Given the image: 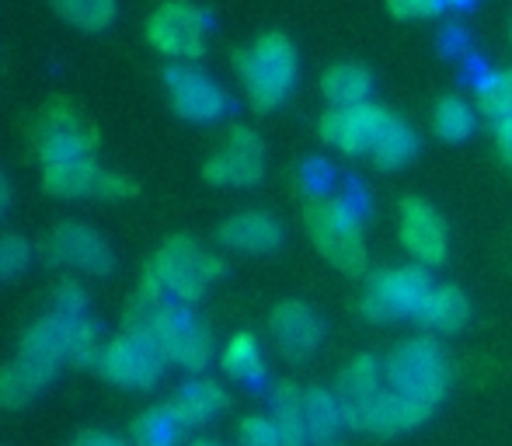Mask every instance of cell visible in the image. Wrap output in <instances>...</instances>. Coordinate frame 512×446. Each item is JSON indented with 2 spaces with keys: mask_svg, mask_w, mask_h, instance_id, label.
Masks as SVG:
<instances>
[{
  "mask_svg": "<svg viewBox=\"0 0 512 446\" xmlns=\"http://www.w3.org/2000/svg\"><path fill=\"white\" fill-rule=\"evenodd\" d=\"M363 213L366 196L352 182L349 192H331L324 199H307L304 220L314 248L342 272L366 269V241H363Z\"/></svg>",
  "mask_w": 512,
  "mask_h": 446,
  "instance_id": "obj_1",
  "label": "cell"
},
{
  "mask_svg": "<svg viewBox=\"0 0 512 446\" xmlns=\"http://www.w3.org/2000/svg\"><path fill=\"white\" fill-rule=\"evenodd\" d=\"M384 380L391 391L405 394L415 405L422 408H436L446 398L453 384V366L446 349L429 335L405 338L398 349L387 356L384 363Z\"/></svg>",
  "mask_w": 512,
  "mask_h": 446,
  "instance_id": "obj_2",
  "label": "cell"
},
{
  "mask_svg": "<svg viewBox=\"0 0 512 446\" xmlns=\"http://www.w3.org/2000/svg\"><path fill=\"white\" fill-rule=\"evenodd\" d=\"M237 74L244 81L251 109L272 112L297 84V49L283 32H265L237 53Z\"/></svg>",
  "mask_w": 512,
  "mask_h": 446,
  "instance_id": "obj_3",
  "label": "cell"
},
{
  "mask_svg": "<svg viewBox=\"0 0 512 446\" xmlns=\"http://www.w3.org/2000/svg\"><path fill=\"white\" fill-rule=\"evenodd\" d=\"M150 269H154L157 283L164 286V293H168L171 300H178V304H196V300H203L209 293V286L227 272V265L216 255H209L199 241L178 234L161 244V251L154 255Z\"/></svg>",
  "mask_w": 512,
  "mask_h": 446,
  "instance_id": "obj_4",
  "label": "cell"
},
{
  "mask_svg": "<svg viewBox=\"0 0 512 446\" xmlns=\"http://www.w3.org/2000/svg\"><path fill=\"white\" fill-rule=\"evenodd\" d=\"M432 293V279L425 265H398V269H380L370 276L363 293V318L370 321H401L418 318L422 304Z\"/></svg>",
  "mask_w": 512,
  "mask_h": 446,
  "instance_id": "obj_5",
  "label": "cell"
},
{
  "mask_svg": "<svg viewBox=\"0 0 512 446\" xmlns=\"http://www.w3.org/2000/svg\"><path fill=\"white\" fill-rule=\"evenodd\" d=\"M95 129L70 102H49L35 122V154L46 164L95 161Z\"/></svg>",
  "mask_w": 512,
  "mask_h": 446,
  "instance_id": "obj_6",
  "label": "cell"
},
{
  "mask_svg": "<svg viewBox=\"0 0 512 446\" xmlns=\"http://www.w3.org/2000/svg\"><path fill=\"white\" fill-rule=\"evenodd\" d=\"M209 18L203 7L189 0H168L147 21V42L164 56L175 60H203Z\"/></svg>",
  "mask_w": 512,
  "mask_h": 446,
  "instance_id": "obj_7",
  "label": "cell"
},
{
  "mask_svg": "<svg viewBox=\"0 0 512 446\" xmlns=\"http://www.w3.org/2000/svg\"><path fill=\"white\" fill-rule=\"evenodd\" d=\"M164 366H168V359H164V352L157 345L122 332L105 345L98 373L108 384L126 387V391H150L164 377Z\"/></svg>",
  "mask_w": 512,
  "mask_h": 446,
  "instance_id": "obj_8",
  "label": "cell"
},
{
  "mask_svg": "<svg viewBox=\"0 0 512 446\" xmlns=\"http://www.w3.org/2000/svg\"><path fill=\"white\" fill-rule=\"evenodd\" d=\"M164 88H168L171 109H175L178 119L196 122V126L223 119L230 109V98L223 95L220 84L209 74H203L199 67H192V63H171V67H164Z\"/></svg>",
  "mask_w": 512,
  "mask_h": 446,
  "instance_id": "obj_9",
  "label": "cell"
},
{
  "mask_svg": "<svg viewBox=\"0 0 512 446\" xmlns=\"http://www.w3.org/2000/svg\"><path fill=\"white\" fill-rule=\"evenodd\" d=\"M42 258L49 265H70L88 276H108L115 269V255L95 227L77 220H63L42 244Z\"/></svg>",
  "mask_w": 512,
  "mask_h": 446,
  "instance_id": "obj_10",
  "label": "cell"
},
{
  "mask_svg": "<svg viewBox=\"0 0 512 446\" xmlns=\"http://www.w3.org/2000/svg\"><path fill=\"white\" fill-rule=\"evenodd\" d=\"M394 115L384 109V105H373V102H363V105H352V109H328L321 115V133L324 143L338 147L342 154H373V147L380 143L384 129L391 126Z\"/></svg>",
  "mask_w": 512,
  "mask_h": 446,
  "instance_id": "obj_11",
  "label": "cell"
},
{
  "mask_svg": "<svg viewBox=\"0 0 512 446\" xmlns=\"http://www.w3.org/2000/svg\"><path fill=\"white\" fill-rule=\"evenodd\" d=\"M157 349L164 352V359L189 373H203L213 363V335L196 314L185 304H171L168 314L161 321V332H157Z\"/></svg>",
  "mask_w": 512,
  "mask_h": 446,
  "instance_id": "obj_12",
  "label": "cell"
},
{
  "mask_svg": "<svg viewBox=\"0 0 512 446\" xmlns=\"http://www.w3.org/2000/svg\"><path fill=\"white\" fill-rule=\"evenodd\" d=\"M349 415V429H359V433L380 436V440H391L398 433H411L418 429L425 419H429V408L415 405L405 394L391 391V387H380L373 398H366L363 405L345 408Z\"/></svg>",
  "mask_w": 512,
  "mask_h": 446,
  "instance_id": "obj_13",
  "label": "cell"
},
{
  "mask_svg": "<svg viewBox=\"0 0 512 446\" xmlns=\"http://www.w3.org/2000/svg\"><path fill=\"white\" fill-rule=\"evenodd\" d=\"M265 175V150L258 133L248 126H234L227 133L220 154H213L203 164V178L209 185H234V189H248L258 185Z\"/></svg>",
  "mask_w": 512,
  "mask_h": 446,
  "instance_id": "obj_14",
  "label": "cell"
},
{
  "mask_svg": "<svg viewBox=\"0 0 512 446\" xmlns=\"http://www.w3.org/2000/svg\"><path fill=\"white\" fill-rule=\"evenodd\" d=\"M401 244L418 258V265H443L446 251H450V237H446V223L432 210L425 199L408 196L401 199Z\"/></svg>",
  "mask_w": 512,
  "mask_h": 446,
  "instance_id": "obj_15",
  "label": "cell"
},
{
  "mask_svg": "<svg viewBox=\"0 0 512 446\" xmlns=\"http://www.w3.org/2000/svg\"><path fill=\"white\" fill-rule=\"evenodd\" d=\"M269 328L276 335L279 352L290 363H304L324 338V321L307 304H300V300H283V304L272 307Z\"/></svg>",
  "mask_w": 512,
  "mask_h": 446,
  "instance_id": "obj_16",
  "label": "cell"
},
{
  "mask_svg": "<svg viewBox=\"0 0 512 446\" xmlns=\"http://www.w3.org/2000/svg\"><path fill=\"white\" fill-rule=\"evenodd\" d=\"M60 373V366L49 363L42 356H32V352H21L18 359L0 366V408H25L53 384V377Z\"/></svg>",
  "mask_w": 512,
  "mask_h": 446,
  "instance_id": "obj_17",
  "label": "cell"
},
{
  "mask_svg": "<svg viewBox=\"0 0 512 446\" xmlns=\"http://www.w3.org/2000/svg\"><path fill=\"white\" fill-rule=\"evenodd\" d=\"M220 244L244 255H269L283 244V223L262 210L237 213L220 227Z\"/></svg>",
  "mask_w": 512,
  "mask_h": 446,
  "instance_id": "obj_18",
  "label": "cell"
},
{
  "mask_svg": "<svg viewBox=\"0 0 512 446\" xmlns=\"http://www.w3.org/2000/svg\"><path fill=\"white\" fill-rule=\"evenodd\" d=\"M171 415L189 429H203L209 422H216L230 408V394L223 391L213 380H189V384L178 387V394L168 401Z\"/></svg>",
  "mask_w": 512,
  "mask_h": 446,
  "instance_id": "obj_19",
  "label": "cell"
},
{
  "mask_svg": "<svg viewBox=\"0 0 512 446\" xmlns=\"http://www.w3.org/2000/svg\"><path fill=\"white\" fill-rule=\"evenodd\" d=\"M304 422H307L310 446H331L338 440V433L349 426V415H345V405L338 401L335 391L307 387L304 391Z\"/></svg>",
  "mask_w": 512,
  "mask_h": 446,
  "instance_id": "obj_20",
  "label": "cell"
},
{
  "mask_svg": "<svg viewBox=\"0 0 512 446\" xmlns=\"http://www.w3.org/2000/svg\"><path fill=\"white\" fill-rule=\"evenodd\" d=\"M415 321L439 335H457V332H464L467 321H471V300H467L464 290H457V286H432L429 300L422 304Z\"/></svg>",
  "mask_w": 512,
  "mask_h": 446,
  "instance_id": "obj_21",
  "label": "cell"
},
{
  "mask_svg": "<svg viewBox=\"0 0 512 446\" xmlns=\"http://www.w3.org/2000/svg\"><path fill=\"white\" fill-rule=\"evenodd\" d=\"M269 412L279 429L283 446H310L307 422H304V391L290 380H279L269 391Z\"/></svg>",
  "mask_w": 512,
  "mask_h": 446,
  "instance_id": "obj_22",
  "label": "cell"
},
{
  "mask_svg": "<svg viewBox=\"0 0 512 446\" xmlns=\"http://www.w3.org/2000/svg\"><path fill=\"white\" fill-rule=\"evenodd\" d=\"M102 168L95 161H70V164H46L42 168V189L53 199H98Z\"/></svg>",
  "mask_w": 512,
  "mask_h": 446,
  "instance_id": "obj_23",
  "label": "cell"
},
{
  "mask_svg": "<svg viewBox=\"0 0 512 446\" xmlns=\"http://www.w3.org/2000/svg\"><path fill=\"white\" fill-rule=\"evenodd\" d=\"M370 91L373 74L359 63H338L321 77V95L331 102V109H352V105L370 102Z\"/></svg>",
  "mask_w": 512,
  "mask_h": 446,
  "instance_id": "obj_24",
  "label": "cell"
},
{
  "mask_svg": "<svg viewBox=\"0 0 512 446\" xmlns=\"http://www.w3.org/2000/svg\"><path fill=\"white\" fill-rule=\"evenodd\" d=\"M380 377H384V366L377 363L373 356H356L338 370L335 377V394L345 408L363 405L366 398L380 391Z\"/></svg>",
  "mask_w": 512,
  "mask_h": 446,
  "instance_id": "obj_25",
  "label": "cell"
},
{
  "mask_svg": "<svg viewBox=\"0 0 512 446\" xmlns=\"http://www.w3.org/2000/svg\"><path fill=\"white\" fill-rule=\"evenodd\" d=\"M220 370L227 373L230 380H237V384H262L265 380V359H262V345H258V338L251 332H241L234 335L227 342V349H223L220 356Z\"/></svg>",
  "mask_w": 512,
  "mask_h": 446,
  "instance_id": "obj_26",
  "label": "cell"
},
{
  "mask_svg": "<svg viewBox=\"0 0 512 446\" xmlns=\"http://www.w3.org/2000/svg\"><path fill=\"white\" fill-rule=\"evenodd\" d=\"M185 426L171 415L168 405L147 408L133 422V446H182Z\"/></svg>",
  "mask_w": 512,
  "mask_h": 446,
  "instance_id": "obj_27",
  "label": "cell"
},
{
  "mask_svg": "<svg viewBox=\"0 0 512 446\" xmlns=\"http://www.w3.org/2000/svg\"><path fill=\"white\" fill-rule=\"evenodd\" d=\"M415 154H418V133L405 119H391V126L384 129L380 143L373 147V164H377L380 171H398V168H405Z\"/></svg>",
  "mask_w": 512,
  "mask_h": 446,
  "instance_id": "obj_28",
  "label": "cell"
},
{
  "mask_svg": "<svg viewBox=\"0 0 512 446\" xmlns=\"http://www.w3.org/2000/svg\"><path fill=\"white\" fill-rule=\"evenodd\" d=\"M432 129H436L439 140L464 143V140H471L474 129H478V115H474V109L464 102V98L450 95L436 105V112H432Z\"/></svg>",
  "mask_w": 512,
  "mask_h": 446,
  "instance_id": "obj_29",
  "label": "cell"
},
{
  "mask_svg": "<svg viewBox=\"0 0 512 446\" xmlns=\"http://www.w3.org/2000/svg\"><path fill=\"white\" fill-rule=\"evenodd\" d=\"M56 14L77 32H105L115 21V0H53Z\"/></svg>",
  "mask_w": 512,
  "mask_h": 446,
  "instance_id": "obj_30",
  "label": "cell"
},
{
  "mask_svg": "<svg viewBox=\"0 0 512 446\" xmlns=\"http://www.w3.org/2000/svg\"><path fill=\"white\" fill-rule=\"evenodd\" d=\"M481 115H492L495 122L512 115V70H492L474 88Z\"/></svg>",
  "mask_w": 512,
  "mask_h": 446,
  "instance_id": "obj_31",
  "label": "cell"
},
{
  "mask_svg": "<svg viewBox=\"0 0 512 446\" xmlns=\"http://www.w3.org/2000/svg\"><path fill=\"white\" fill-rule=\"evenodd\" d=\"M32 262V244L18 234H0V283L21 276Z\"/></svg>",
  "mask_w": 512,
  "mask_h": 446,
  "instance_id": "obj_32",
  "label": "cell"
},
{
  "mask_svg": "<svg viewBox=\"0 0 512 446\" xmlns=\"http://www.w3.org/2000/svg\"><path fill=\"white\" fill-rule=\"evenodd\" d=\"M335 182H338V178H335V168H331L328 161H321V157H307V161L300 164V189H304L310 199L331 196Z\"/></svg>",
  "mask_w": 512,
  "mask_h": 446,
  "instance_id": "obj_33",
  "label": "cell"
},
{
  "mask_svg": "<svg viewBox=\"0 0 512 446\" xmlns=\"http://www.w3.org/2000/svg\"><path fill=\"white\" fill-rule=\"evenodd\" d=\"M237 446H283L272 415H248L237 426Z\"/></svg>",
  "mask_w": 512,
  "mask_h": 446,
  "instance_id": "obj_34",
  "label": "cell"
},
{
  "mask_svg": "<svg viewBox=\"0 0 512 446\" xmlns=\"http://www.w3.org/2000/svg\"><path fill=\"white\" fill-rule=\"evenodd\" d=\"M88 311V293L84 286H77L74 279H63L53 290V314H63V318H84Z\"/></svg>",
  "mask_w": 512,
  "mask_h": 446,
  "instance_id": "obj_35",
  "label": "cell"
},
{
  "mask_svg": "<svg viewBox=\"0 0 512 446\" xmlns=\"http://www.w3.org/2000/svg\"><path fill=\"white\" fill-rule=\"evenodd\" d=\"M140 192V185L126 175H115V171H102V182H98V199L108 203H119V199H133Z\"/></svg>",
  "mask_w": 512,
  "mask_h": 446,
  "instance_id": "obj_36",
  "label": "cell"
},
{
  "mask_svg": "<svg viewBox=\"0 0 512 446\" xmlns=\"http://www.w3.org/2000/svg\"><path fill=\"white\" fill-rule=\"evenodd\" d=\"M394 18H436L446 0H387Z\"/></svg>",
  "mask_w": 512,
  "mask_h": 446,
  "instance_id": "obj_37",
  "label": "cell"
},
{
  "mask_svg": "<svg viewBox=\"0 0 512 446\" xmlns=\"http://www.w3.org/2000/svg\"><path fill=\"white\" fill-rule=\"evenodd\" d=\"M74 446H133V443L119 440L112 433H102V429H84V433H77Z\"/></svg>",
  "mask_w": 512,
  "mask_h": 446,
  "instance_id": "obj_38",
  "label": "cell"
},
{
  "mask_svg": "<svg viewBox=\"0 0 512 446\" xmlns=\"http://www.w3.org/2000/svg\"><path fill=\"white\" fill-rule=\"evenodd\" d=\"M495 140H499V150L502 157L512 164V115H506V119L495 122Z\"/></svg>",
  "mask_w": 512,
  "mask_h": 446,
  "instance_id": "obj_39",
  "label": "cell"
},
{
  "mask_svg": "<svg viewBox=\"0 0 512 446\" xmlns=\"http://www.w3.org/2000/svg\"><path fill=\"white\" fill-rule=\"evenodd\" d=\"M7 206H11V185H7L4 171H0V217L7 213Z\"/></svg>",
  "mask_w": 512,
  "mask_h": 446,
  "instance_id": "obj_40",
  "label": "cell"
},
{
  "mask_svg": "<svg viewBox=\"0 0 512 446\" xmlns=\"http://www.w3.org/2000/svg\"><path fill=\"white\" fill-rule=\"evenodd\" d=\"M189 446H227V443H220V440H209V436H199V440H192Z\"/></svg>",
  "mask_w": 512,
  "mask_h": 446,
  "instance_id": "obj_41",
  "label": "cell"
},
{
  "mask_svg": "<svg viewBox=\"0 0 512 446\" xmlns=\"http://www.w3.org/2000/svg\"><path fill=\"white\" fill-rule=\"evenodd\" d=\"M446 4H453V7H471L474 0H446Z\"/></svg>",
  "mask_w": 512,
  "mask_h": 446,
  "instance_id": "obj_42",
  "label": "cell"
},
{
  "mask_svg": "<svg viewBox=\"0 0 512 446\" xmlns=\"http://www.w3.org/2000/svg\"><path fill=\"white\" fill-rule=\"evenodd\" d=\"M509 42H512V21H509Z\"/></svg>",
  "mask_w": 512,
  "mask_h": 446,
  "instance_id": "obj_43",
  "label": "cell"
},
{
  "mask_svg": "<svg viewBox=\"0 0 512 446\" xmlns=\"http://www.w3.org/2000/svg\"><path fill=\"white\" fill-rule=\"evenodd\" d=\"M331 446H338V443H331Z\"/></svg>",
  "mask_w": 512,
  "mask_h": 446,
  "instance_id": "obj_44",
  "label": "cell"
}]
</instances>
